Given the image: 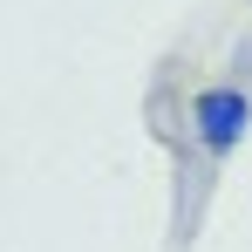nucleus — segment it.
<instances>
[{
    "mask_svg": "<svg viewBox=\"0 0 252 252\" xmlns=\"http://www.w3.org/2000/svg\"><path fill=\"white\" fill-rule=\"evenodd\" d=\"M246 129H252V89L211 82V89L191 95V143L205 150L211 164H218V157H232V150L246 143Z\"/></svg>",
    "mask_w": 252,
    "mask_h": 252,
    "instance_id": "f257e3e1",
    "label": "nucleus"
}]
</instances>
